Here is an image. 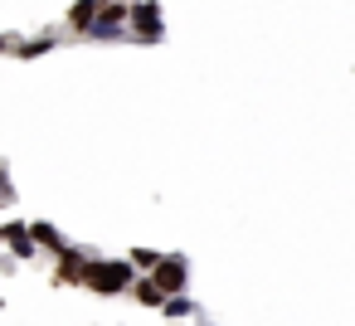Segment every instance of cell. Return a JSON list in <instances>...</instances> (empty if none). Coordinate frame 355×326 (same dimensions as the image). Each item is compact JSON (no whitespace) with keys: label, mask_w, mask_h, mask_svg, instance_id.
I'll return each mask as SVG.
<instances>
[{"label":"cell","mask_w":355,"mask_h":326,"mask_svg":"<svg viewBox=\"0 0 355 326\" xmlns=\"http://www.w3.org/2000/svg\"><path fill=\"white\" fill-rule=\"evenodd\" d=\"M190 311H195L190 297H166V316H190Z\"/></svg>","instance_id":"9"},{"label":"cell","mask_w":355,"mask_h":326,"mask_svg":"<svg viewBox=\"0 0 355 326\" xmlns=\"http://www.w3.org/2000/svg\"><path fill=\"white\" fill-rule=\"evenodd\" d=\"M0 49H15V44H10V40H6V35H0Z\"/></svg>","instance_id":"12"},{"label":"cell","mask_w":355,"mask_h":326,"mask_svg":"<svg viewBox=\"0 0 355 326\" xmlns=\"http://www.w3.org/2000/svg\"><path fill=\"white\" fill-rule=\"evenodd\" d=\"M117 6H132V0H117Z\"/></svg>","instance_id":"14"},{"label":"cell","mask_w":355,"mask_h":326,"mask_svg":"<svg viewBox=\"0 0 355 326\" xmlns=\"http://www.w3.org/2000/svg\"><path fill=\"white\" fill-rule=\"evenodd\" d=\"M0 200H10V185H6V171H0Z\"/></svg>","instance_id":"11"},{"label":"cell","mask_w":355,"mask_h":326,"mask_svg":"<svg viewBox=\"0 0 355 326\" xmlns=\"http://www.w3.org/2000/svg\"><path fill=\"white\" fill-rule=\"evenodd\" d=\"M185 273H190V263L180 258V253H171V258H161L156 263V273H151V282L166 292V297H175L180 287H185Z\"/></svg>","instance_id":"3"},{"label":"cell","mask_w":355,"mask_h":326,"mask_svg":"<svg viewBox=\"0 0 355 326\" xmlns=\"http://www.w3.org/2000/svg\"><path fill=\"white\" fill-rule=\"evenodd\" d=\"M30 239H35V248H40V243H44V248H49V253H64V248H69V243H64V239H59V229H54V224H40V219H35V224H30Z\"/></svg>","instance_id":"6"},{"label":"cell","mask_w":355,"mask_h":326,"mask_svg":"<svg viewBox=\"0 0 355 326\" xmlns=\"http://www.w3.org/2000/svg\"><path fill=\"white\" fill-rule=\"evenodd\" d=\"M132 263H137V268H151V273H156L161 253H156V248H137V253H132Z\"/></svg>","instance_id":"10"},{"label":"cell","mask_w":355,"mask_h":326,"mask_svg":"<svg viewBox=\"0 0 355 326\" xmlns=\"http://www.w3.org/2000/svg\"><path fill=\"white\" fill-rule=\"evenodd\" d=\"M78 282L93 287L98 297H117V292L132 287V263H122V258H88Z\"/></svg>","instance_id":"1"},{"label":"cell","mask_w":355,"mask_h":326,"mask_svg":"<svg viewBox=\"0 0 355 326\" xmlns=\"http://www.w3.org/2000/svg\"><path fill=\"white\" fill-rule=\"evenodd\" d=\"M132 297L141 302V307H166V292L151 282V277H141V282H132Z\"/></svg>","instance_id":"8"},{"label":"cell","mask_w":355,"mask_h":326,"mask_svg":"<svg viewBox=\"0 0 355 326\" xmlns=\"http://www.w3.org/2000/svg\"><path fill=\"white\" fill-rule=\"evenodd\" d=\"M98 10H103V0H73V10H69V30H73V35H93Z\"/></svg>","instance_id":"5"},{"label":"cell","mask_w":355,"mask_h":326,"mask_svg":"<svg viewBox=\"0 0 355 326\" xmlns=\"http://www.w3.org/2000/svg\"><path fill=\"white\" fill-rule=\"evenodd\" d=\"M127 25H132L137 40H161V6H156V0H137Z\"/></svg>","instance_id":"2"},{"label":"cell","mask_w":355,"mask_h":326,"mask_svg":"<svg viewBox=\"0 0 355 326\" xmlns=\"http://www.w3.org/2000/svg\"><path fill=\"white\" fill-rule=\"evenodd\" d=\"M0 243H6V224H0Z\"/></svg>","instance_id":"13"},{"label":"cell","mask_w":355,"mask_h":326,"mask_svg":"<svg viewBox=\"0 0 355 326\" xmlns=\"http://www.w3.org/2000/svg\"><path fill=\"white\" fill-rule=\"evenodd\" d=\"M127 15H132V6L103 0V10H98V25H93V35H122V30H127Z\"/></svg>","instance_id":"4"},{"label":"cell","mask_w":355,"mask_h":326,"mask_svg":"<svg viewBox=\"0 0 355 326\" xmlns=\"http://www.w3.org/2000/svg\"><path fill=\"white\" fill-rule=\"evenodd\" d=\"M54 44H59V35H35V40L15 44V54H20V59H40V54H49Z\"/></svg>","instance_id":"7"}]
</instances>
